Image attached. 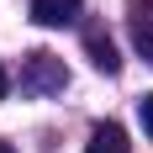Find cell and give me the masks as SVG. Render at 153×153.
Here are the masks:
<instances>
[{
    "instance_id": "2",
    "label": "cell",
    "mask_w": 153,
    "mask_h": 153,
    "mask_svg": "<svg viewBox=\"0 0 153 153\" xmlns=\"http://www.w3.org/2000/svg\"><path fill=\"white\" fill-rule=\"evenodd\" d=\"M127 32H132V48L143 58H153V0H132L127 5Z\"/></svg>"
},
{
    "instance_id": "5",
    "label": "cell",
    "mask_w": 153,
    "mask_h": 153,
    "mask_svg": "<svg viewBox=\"0 0 153 153\" xmlns=\"http://www.w3.org/2000/svg\"><path fill=\"white\" fill-rule=\"evenodd\" d=\"M85 153H132V143H127V132L116 122H100L90 132V143H85Z\"/></svg>"
},
{
    "instance_id": "4",
    "label": "cell",
    "mask_w": 153,
    "mask_h": 153,
    "mask_svg": "<svg viewBox=\"0 0 153 153\" xmlns=\"http://www.w3.org/2000/svg\"><path fill=\"white\" fill-rule=\"evenodd\" d=\"M85 53H90V63L100 69V74H116V69H122V58H116V42H111L100 27H90V32H85Z\"/></svg>"
},
{
    "instance_id": "8",
    "label": "cell",
    "mask_w": 153,
    "mask_h": 153,
    "mask_svg": "<svg viewBox=\"0 0 153 153\" xmlns=\"http://www.w3.org/2000/svg\"><path fill=\"white\" fill-rule=\"evenodd\" d=\"M0 153H16V148H11V143H0Z\"/></svg>"
},
{
    "instance_id": "7",
    "label": "cell",
    "mask_w": 153,
    "mask_h": 153,
    "mask_svg": "<svg viewBox=\"0 0 153 153\" xmlns=\"http://www.w3.org/2000/svg\"><path fill=\"white\" fill-rule=\"evenodd\" d=\"M5 90H11V74H5V63H0V95H5Z\"/></svg>"
},
{
    "instance_id": "3",
    "label": "cell",
    "mask_w": 153,
    "mask_h": 153,
    "mask_svg": "<svg viewBox=\"0 0 153 153\" xmlns=\"http://www.w3.org/2000/svg\"><path fill=\"white\" fill-rule=\"evenodd\" d=\"M85 0H32V21L37 27H74Z\"/></svg>"
},
{
    "instance_id": "6",
    "label": "cell",
    "mask_w": 153,
    "mask_h": 153,
    "mask_svg": "<svg viewBox=\"0 0 153 153\" xmlns=\"http://www.w3.org/2000/svg\"><path fill=\"white\" fill-rule=\"evenodd\" d=\"M137 122H143V132L153 137V95H143V100H137Z\"/></svg>"
},
{
    "instance_id": "1",
    "label": "cell",
    "mask_w": 153,
    "mask_h": 153,
    "mask_svg": "<svg viewBox=\"0 0 153 153\" xmlns=\"http://www.w3.org/2000/svg\"><path fill=\"white\" fill-rule=\"evenodd\" d=\"M69 85V69L53 53H27L21 58V95H53Z\"/></svg>"
}]
</instances>
